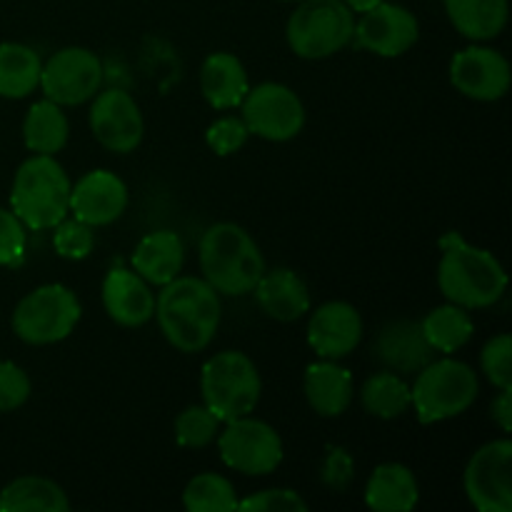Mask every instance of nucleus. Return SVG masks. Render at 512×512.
<instances>
[{
  "mask_svg": "<svg viewBox=\"0 0 512 512\" xmlns=\"http://www.w3.org/2000/svg\"><path fill=\"white\" fill-rule=\"evenodd\" d=\"M163 338L180 353H203L220 325V293L205 278L178 275L155 298Z\"/></svg>",
  "mask_w": 512,
  "mask_h": 512,
  "instance_id": "nucleus-1",
  "label": "nucleus"
},
{
  "mask_svg": "<svg viewBox=\"0 0 512 512\" xmlns=\"http://www.w3.org/2000/svg\"><path fill=\"white\" fill-rule=\"evenodd\" d=\"M440 248L443 258L438 265V285L448 303L465 310H480L503 298L508 273L490 250L465 243L458 233L445 235Z\"/></svg>",
  "mask_w": 512,
  "mask_h": 512,
  "instance_id": "nucleus-2",
  "label": "nucleus"
},
{
  "mask_svg": "<svg viewBox=\"0 0 512 512\" xmlns=\"http://www.w3.org/2000/svg\"><path fill=\"white\" fill-rule=\"evenodd\" d=\"M200 270L220 295L240 298L253 293L265 273V258L248 230L235 223H215L200 240Z\"/></svg>",
  "mask_w": 512,
  "mask_h": 512,
  "instance_id": "nucleus-3",
  "label": "nucleus"
},
{
  "mask_svg": "<svg viewBox=\"0 0 512 512\" xmlns=\"http://www.w3.org/2000/svg\"><path fill=\"white\" fill-rule=\"evenodd\" d=\"M68 173L53 155H30L10 188V210L30 230H53L70 213Z\"/></svg>",
  "mask_w": 512,
  "mask_h": 512,
  "instance_id": "nucleus-4",
  "label": "nucleus"
},
{
  "mask_svg": "<svg viewBox=\"0 0 512 512\" xmlns=\"http://www.w3.org/2000/svg\"><path fill=\"white\" fill-rule=\"evenodd\" d=\"M478 393V375L468 363L453 358L430 360L420 373H415L410 405L420 423L433 425L463 415L475 403Z\"/></svg>",
  "mask_w": 512,
  "mask_h": 512,
  "instance_id": "nucleus-5",
  "label": "nucleus"
},
{
  "mask_svg": "<svg viewBox=\"0 0 512 512\" xmlns=\"http://www.w3.org/2000/svg\"><path fill=\"white\" fill-rule=\"evenodd\" d=\"M200 393L203 405L218 415L220 423H230L258 408L263 380L248 355L240 350H223L203 365Z\"/></svg>",
  "mask_w": 512,
  "mask_h": 512,
  "instance_id": "nucleus-6",
  "label": "nucleus"
},
{
  "mask_svg": "<svg viewBox=\"0 0 512 512\" xmlns=\"http://www.w3.org/2000/svg\"><path fill=\"white\" fill-rule=\"evenodd\" d=\"M355 15L343 0H300L285 28L290 50L303 60H323L353 43Z\"/></svg>",
  "mask_w": 512,
  "mask_h": 512,
  "instance_id": "nucleus-7",
  "label": "nucleus"
},
{
  "mask_svg": "<svg viewBox=\"0 0 512 512\" xmlns=\"http://www.w3.org/2000/svg\"><path fill=\"white\" fill-rule=\"evenodd\" d=\"M78 295L60 283L40 285L13 310V333L28 345H53L68 338L80 323Z\"/></svg>",
  "mask_w": 512,
  "mask_h": 512,
  "instance_id": "nucleus-8",
  "label": "nucleus"
},
{
  "mask_svg": "<svg viewBox=\"0 0 512 512\" xmlns=\"http://www.w3.org/2000/svg\"><path fill=\"white\" fill-rule=\"evenodd\" d=\"M215 440L223 463L235 473L260 478L278 470V465L283 463V438L265 420L250 415L230 420Z\"/></svg>",
  "mask_w": 512,
  "mask_h": 512,
  "instance_id": "nucleus-9",
  "label": "nucleus"
},
{
  "mask_svg": "<svg viewBox=\"0 0 512 512\" xmlns=\"http://www.w3.org/2000/svg\"><path fill=\"white\" fill-rule=\"evenodd\" d=\"M243 123L248 125L250 135L270 140V143H285L293 140L305 125V105L293 88L283 83H260L240 103Z\"/></svg>",
  "mask_w": 512,
  "mask_h": 512,
  "instance_id": "nucleus-10",
  "label": "nucleus"
},
{
  "mask_svg": "<svg viewBox=\"0 0 512 512\" xmlns=\"http://www.w3.org/2000/svg\"><path fill=\"white\" fill-rule=\"evenodd\" d=\"M103 85V63L98 55L80 45L58 50L40 70L45 98L55 105H83L98 95Z\"/></svg>",
  "mask_w": 512,
  "mask_h": 512,
  "instance_id": "nucleus-11",
  "label": "nucleus"
},
{
  "mask_svg": "<svg viewBox=\"0 0 512 512\" xmlns=\"http://www.w3.org/2000/svg\"><path fill=\"white\" fill-rule=\"evenodd\" d=\"M465 495L480 512L512 510V443L508 438L485 443L468 460Z\"/></svg>",
  "mask_w": 512,
  "mask_h": 512,
  "instance_id": "nucleus-12",
  "label": "nucleus"
},
{
  "mask_svg": "<svg viewBox=\"0 0 512 512\" xmlns=\"http://www.w3.org/2000/svg\"><path fill=\"white\" fill-rule=\"evenodd\" d=\"M90 130L110 153H133L145 133L143 113L133 95L120 88L98 90L90 105Z\"/></svg>",
  "mask_w": 512,
  "mask_h": 512,
  "instance_id": "nucleus-13",
  "label": "nucleus"
},
{
  "mask_svg": "<svg viewBox=\"0 0 512 512\" xmlns=\"http://www.w3.org/2000/svg\"><path fill=\"white\" fill-rule=\"evenodd\" d=\"M450 83L460 95L480 103H495L510 90V63L500 50L468 45L450 63Z\"/></svg>",
  "mask_w": 512,
  "mask_h": 512,
  "instance_id": "nucleus-14",
  "label": "nucleus"
},
{
  "mask_svg": "<svg viewBox=\"0 0 512 512\" xmlns=\"http://www.w3.org/2000/svg\"><path fill=\"white\" fill-rule=\"evenodd\" d=\"M418 18L408 8L395 3H378L355 20V43L380 58H398L418 43Z\"/></svg>",
  "mask_w": 512,
  "mask_h": 512,
  "instance_id": "nucleus-15",
  "label": "nucleus"
},
{
  "mask_svg": "<svg viewBox=\"0 0 512 512\" xmlns=\"http://www.w3.org/2000/svg\"><path fill=\"white\" fill-rule=\"evenodd\" d=\"M128 208V185L110 170H90L70 188V213L90 228L115 223Z\"/></svg>",
  "mask_w": 512,
  "mask_h": 512,
  "instance_id": "nucleus-16",
  "label": "nucleus"
},
{
  "mask_svg": "<svg viewBox=\"0 0 512 512\" xmlns=\"http://www.w3.org/2000/svg\"><path fill=\"white\" fill-rule=\"evenodd\" d=\"M363 340V318L345 300L320 305L308 323V345L323 360H340Z\"/></svg>",
  "mask_w": 512,
  "mask_h": 512,
  "instance_id": "nucleus-17",
  "label": "nucleus"
},
{
  "mask_svg": "<svg viewBox=\"0 0 512 512\" xmlns=\"http://www.w3.org/2000/svg\"><path fill=\"white\" fill-rule=\"evenodd\" d=\"M373 355L385 370L398 375H415L435 360V350L425 340L420 320L398 318L383 325L375 338Z\"/></svg>",
  "mask_w": 512,
  "mask_h": 512,
  "instance_id": "nucleus-18",
  "label": "nucleus"
},
{
  "mask_svg": "<svg viewBox=\"0 0 512 512\" xmlns=\"http://www.w3.org/2000/svg\"><path fill=\"white\" fill-rule=\"evenodd\" d=\"M103 308L113 323L140 328L155 315V295L135 270L113 268L103 280Z\"/></svg>",
  "mask_w": 512,
  "mask_h": 512,
  "instance_id": "nucleus-19",
  "label": "nucleus"
},
{
  "mask_svg": "<svg viewBox=\"0 0 512 512\" xmlns=\"http://www.w3.org/2000/svg\"><path fill=\"white\" fill-rule=\"evenodd\" d=\"M260 310L278 323H293L310 313V290L290 268H273L260 275L253 288Z\"/></svg>",
  "mask_w": 512,
  "mask_h": 512,
  "instance_id": "nucleus-20",
  "label": "nucleus"
},
{
  "mask_svg": "<svg viewBox=\"0 0 512 512\" xmlns=\"http://www.w3.org/2000/svg\"><path fill=\"white\" fill-rule=\"evenodd\" d=\"M303 390L315 413L340 418L353 403V373L335 360H320L305 368Z\"/></svg>",
  "mask_w": 512,
  "mask_h": 512,
  "instance_id": "nucleus-21",
  "label": "nucleus"
},
{
  "mask_svg": "<svg viewBox=\"0 0 512 512\" xmlns=\"http://www.w3.org/2000/svg\"><path fill=\"white\" fill-rule=\"evenodd\" d=\"M185 265V245L173 230H155L138 243L133 253V270L148 285L170 283Z\"/></svg>",
  "mask_w": 512,
  "mask_h": 512,
  "instance_id": "nucleus-22",
  "label": "nucleus"
},
{
  "mask_svg": "<svg viewBox=\"0 0 512 512\" xmlns=\"http://www.w3.org/2000/svg\"><path fill=\"white\" fill-rule=\"evenodd\" d=\"M200 90L215 110L238 108L250 90L248 70L240 63V58L220 50V53L208 55L200 68Z\"/></svg>",
  "mask_w": 512,
  "mask_h": 512,
  "instance_id": "nucleus-23",
  "label": "nucleus"
},
{
  "mask_svg": "<svg viewBox=\"0 0 512 512\" xmlns=\"http://www.w3.org/2000/svg\"><path fill=\"white\" fill-rule=\"evenodd\" d=\"M418 500V478L403 463L378 465L365 488V505L375 512H410Z\"/></svg>",
  "mask_w": 512,
  "mask_h": 512,
  "instance_id": "nucleus-24",
  "label": "nucleus"
},
{
  "mask_svg": "<svg viewBox=\"0 0 512 512\" xmlns=\"http://www.w3.org/2000/svg\"><path fill=\"white\" fill-rule=\"evenodd\" d=\"M450 23L468 40H493L508 25V0H445Z\"/></svg>",
  "mask_w": 512,
  "mask_h": 512,
  "instance_id": "nucleus-25",
  "label": "nucleus"
},
{
  "mask_svg": "<svg viewBox=\"0 0 512 512\" xmlns=\"http://www.w3.org/2000/svg\"><path fill=\"white\" fill-rule=\"evenodd\" d=\"M70 135L68 118L53 100H38L28 108L23 120L25 148L35 155H55L65 148Z\"/></svg>",
  "mask_w": 512,
  "mask_h": 512,
  "instance_id": "nucleus-26",
  "label": "nucleus"
},
{
  "mask_svg": "<svg viewBox=\"0 0 512 512\" xmlns=\"http://www.w3.org/2000/svg\"><path fill=\"white\" fill-rule=\"evenodd\" d=\"M68 508L65 490L40 475H25L0 490V512H65Z\"/></svg>",
  "mask_w": 512,
  "mask_h": 512,
  "instance_id": "nucleus-27",
  "label": "nucleus"
},
{
  "mask_svg": "<svg viewBox=\"0 0 512 512\" xmlns=\"http://www.w3.org/2000/svg\"><path fill=\"white\" fill-rule=\"evenodd\" d=\"M43 60L23 43H0V98H28L40 85Z\"/></svg>",
  "mask_w": 512,
  "mask_h": 512,
  "instance_id": "nucleus-28",
  "label": "nucleus"
},
{
  "mask_svg": "<svg viewBox=\"0 0 512 512\" xmlns=\"http://www.w3.org/2000/svg\"><path fill=\"white\" fill-rule=\"evenodd\" d=\"M420 325H423L425 340L430 343V348L443 355L458 353L460 348H465L470 343V338L475 333L470 313L455 303H445L440 308L430 310L420 320Z\"/></svg>",
  "mask_w": 512,
  "mask_h": 512,
  "instance_id": "nucleus-29",
  "label": "nucleus"
},
{
  "mask_svg": "<svg viewBox=\"0 0 512 512\" xmlns=\"http://www.w3.org/2000/svg\"><path fill=\"white\" fill-rule=\"evenodd\" d=\"M360 400H363V408L380 420L400 418V415L408 413L410 403H413L410 385L405 383L403 375L390 373V370L375 373L373 378L365 380Z\"/></svg>",
  "mask_w": 512,
  "mask_h": 512,
  "instance_id": "nucleus-30",
  "label": "nucleus"
},
{
  "mask_svg": "<svg viewBox=\"0 0 512 512\" xmlns=\"http://www.w3.org/2000/svg\"><path fill=\"white\" fill-rule=\"evenodd\" d=\"M183 505L190 512H230L238 510V493L223 475L200 473L185 485Z\"/></svg>",
  "mask_w": 512,
  "mask_h": 512,
  "instance_id": "nucleus-31",
  "label": "nucleus"
},
{
  "mask_svg": "<svg viewBox=\"0 0 512 512\" xmlns=\"http://www.w3.org/2000/svg\"><path fill=\"white\" fill-rule=\"evenodd\" d=\"M220 433V418L208 405H188L175 418V440L180 448H208Z\"/></svg>",
  "mask_w": 512,
  "mask_h": 512,
  "instance_id": "nucleus-32",
  "label": "nucleus"
},
{
  "mask_svg": "<svg viewBox=\"0 0 512 512\" xmlns=\"http://www.w3.org/2000/svg\"><path fill=\"white\" fill-rule=\"evenodd\" d=\"M53 248L65 260H85L95 248L93 228L78 218H63L53 228Z\"/></svg>",
  "mask_w": 512,
  "mask_h": 512,
  "instance_id": "nucleus-33",
  "label": "nucleus"
},
{
  "mask_svg": "<svg viewBox=\"0 0 512 512\" xmlns=\"http://www.w3.org/2000/svg\"><path fill=\"white\" fill-rule=\"evenodd\" d=\"M480 368L498 390L512 388V338L508 333L495 335L485 343L480 353Z\"/></svg>",
  "mask_w": 512,
  "mask_h": 512,
  "instance_id": "nucleus-34",
  "label": "nucleus"
},
{
  "mask_svg": "<svg viewBox=\"0 0 512 512\" xmlns=\"http://www.w3.org/2000/svg\"><path fill=\"white\" fill-rule=\"evenodd\" d=\"M250 130L243 123V118H233V115H225L218 118L208 130H205V143L213 148V153H218L220 158L225 155H233L248 143Z\"/></svg>",
  "mask_w": 512,
  "mask_h": 512,
  "instance_id": "nucleus-35",
  "label": "nucleus"
},
{
  "mask_svg": "<svg viewBox=\"0 0 512 512\" xmlns=\"http://www.w3.org/2000/svg\"><path fill=\"white\" fill-rule=\"evenodd\" d=\"M238 510L243 512H305L308 503L300 493L288 488H270L238 500Z\"/></svg>",
  "mask_w": 512,
  "mask_h": 512,
  "instance_id": "nucleus-36",
  "label": "nucleus"
},
{
  "mask_svg": "<svg viewBox=\"0 0 512 512\" xmlns=\"http://www.w3.org/2000/svg\"><path fill=\"white\" fill-rule=\"evenodd\" d=\"M30 378L20 365L0 360V413H13L30 398Z\"/></svg>",
  "mask_w": 512,
  "mask_h": 512,
  "instance_id": "nucleus-37",
  "label": "nucleus"
},
{
  "mask_svg": "<svg viewBox=\"0 0 512 512\" xmlns=\"http://www.w3.org/2000/svg\"><path fill=\"white\" fill-rule=\"evenodd\" d=\"M25 253V225L13 210L0 208V265H18Z\"/></svg>",
  "mask_w": 512,
  "mask_h": 512,
  "instance_id": "nucleus-38",
  "label": "nucleus"
},
{
  "mask_svg": "<svg viewBox=\"0 0 512 512\" xmlns=\"http://www.w3.org/2000/svg\"><path fill=\"white\" fill-rule=\"evenodd\" d=\"M355 478V463L353 458L348 455V450L338 448H328V455H325V463L320 468V480H323L325 488L335 490V493H345L348 485L353 483Z\"/></svg>",
  "mask_w": 512,
  "mask_h": 512,
  "instance_id": "nucleus-39",
  "label": "nucleus"
},
{
  "mask_svg": "<svg viewBox=\"0 0 512 512\" xmlns=\"http://www.w3.org/2000/svg\"><path fill=\"white\" fill-rule=\"evenodd\" d=\"M490 415L498 423V428L503 433H510L512 430V388L500 390L498 398L493 400V408H490Z\"/></svg>",
  "mask_w": 512,
  "mask_h": 512,
  "instance_id": "nucleus-40",
  "label": "nucleus"
},
{
  "mask_svg": "<svg viewBox=\"0 0 512 512\" xmlns=\"http://www.w3.org/2000/svg\"><path fill=\"white\" fill-rule=\"evenodd\" d=\"M343 3L348 5V8L353 10V13H365V10H370V8H373V5L383 3V0H343Z\"/></svg>",
  "mask_w": 512,
  "mask_h": 512,
  "instance_id": "nucleus-41",
  "label": "nucleus"
},
{
  "mask_svg": "<svg viewBox=\"0 0 512 512\" xmlns=\"http://www.w3.org/2000/svg\"><path fill=\"white\" fill-rule=\"evenodd\" d=\"M285 3H300V0H285Z\"/></svg>",
  "mask_w": 512,
  "mask_h": 512,
  "instance_id": "nucleus-42",
  "label": "nucleus"
}]
</instances>
